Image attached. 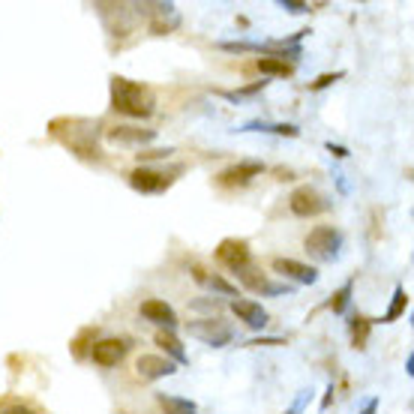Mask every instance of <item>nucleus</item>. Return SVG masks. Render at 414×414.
I'll return each mask as SVG.
<instances>
[{"mask_svg":"<svg viewBox=\"0 0 414 414\" xmlns=\"http://www.w3.org/2000/svg\"><path fill=\"white\" fill-rule=\"evenodd\" d=\"M51 135L60 141L63 147H69L78 159L87 162H102V147H99V135L102 126L99 121H87V117H58L51 121Z\"/></svg>","mask_w":414,"mask_h":414,"instance_id":"1","label":"nucleus"},{"mask_svg":"<svg viewBox=\"0 0 414 414\" xmlns=\"http://www.w3.org/2000/svg\"><path fill=\"white\" fill-rule=\"evenodd\" d=\"M111 108L117 114L145 121V117H150L156 111V97L147 84L130 82L123 75H111Z\"/></svg>","mask_w":414,"mask_h":414,"instance_id":"2","label":"nucleus"},{"mask_svg":"<svg viewBox=\"0 0 414 414\" xmlns=\"http://www.w3.org/2000/svg\"><path fill=\"white\" fill-rule=\"evenodd\" d=\"M178 174H183V165H174L171 171L162 169H147V165H138V169L130 171V186L135 193H145V195H159L178 180Z\"/></svg>","mask_w":414,"mask_h":414,"instance_id":"3","label":"nucleus"},{"mask_svg":"<svg viewBox=\"0 0 414 414\" xmlns=\"http://www.w3.org/2000/svg\"><path fill=\"white\" fill-rule=\"evenodd\" d=\"M186 330H189V337H195V339H202L204 345H210V348H226L228 342L234 339V328H228L222 318H195V321H189L186 324Z\"/></svg>","mask_w":414,"mask_h":414,"instance_id":"4","label":"nucleus"},{"mask_svg":"<svg viewBox=\"0 0 414 414\" xmlns=\"http://www.w3.org/2000/svg\"><path fill=\"white\" fill-rule=\"evenodd\" d=\"M306 249L321 261H333L342 249V232L333 226H315L313 232L306 234Z\"/></svg>","mask_w":414,"mask_h":414,"instance_id":"5","label":"nucleus"},{"mask_svg":"<svg viewBox=\"0 0 414 414\" xmlns=\"http://www.w3.org/2000/svg\"><path fill=\"white\" fill-rule=\"evenodd\" d=\"M330 207V198L321 195L315 186H297L294 193L289 195V210L300 219H309V217H318Z\"/></svg>","mask_w":414,"mask_h":414,"instance_id":"6","label":"nucleus"},{"mask_svg":"<svg viewBox=\"0 0 414 414\" xmlns=\"http://www.w3.org/2000/svg\"><path fill=\"white\" fill-rule=\"evenodd\" d=\"M217 261L226 265L232 273L237 270L249 267L252 265V252H249V243L246 241H237V237H226L219 246H217Z\"/></svg>","mask_w":414,"mask_h":414,"instance_id":"7","label":"nucleus"},{"mask_svg":"<svg viewBox=\"0 0 414 414\" xmlns=\"http://www.w3.org/2000/svg\"><path fill=\"white\" fill-rule=\"evenodd\" d=\"M130 352V342L126 339H117V337H108V339H99L90 345V361L97 366H117Z\"/></svg>","mask_w":414,"mask_h":414,"instance_id":"8","label":"nucleus"},{"mask_svg":"<svg viewBox=\"0 0 414 414\" xmlns=\"http://www.w3.org/2000/svg\"><path fill=\"white\" fill-rule=\"evenodd\" d=\"M135 372H138L141 381H159V378H169L178 372V363H171L169 357L162 354H141L135 361Z\"/></svg>","mask_w":414,"mask_h":414,"instance_id":"9","label":"nucleus"},{"mask_svg":"<svg viewBox=\"0 0 414 414\" xmlns=\"http://www.w3.org/2000/svg\"><path fill=\"white\" fill-rule=\"evenodd\" d=\"M138 313H141V318L145 321H150V324H156L159 330H169V333H174V328H178V313L165 304V300H156V297H150V300H145V304L138 306Z\"/></svg>","mask_w":414,"mask_h":414,"instance_id":"10","label":"nucleus"},{"mask_svg":"<svg viewBox=\"0 0 414 414\" xmlns=\"http://www.w3.org/2000/svg\"><path fill=\"white\" fill-rule=\"evenodd\" d=\"M273 270L297 285H315L318 282V270L313 265H304V261H294V258H273Z\"/></svg>","mask_w":414,"mask_h":414,"instance_id":"11","label":"nucleus"},{"mask_svg":"<svg viewBox=\"0 0 414 414\" xmlns=\"http://www.w3.org/2000/svg\"><path fill=\"white\" fill-rule=\"evenodd\" d=\"M232 313L241 318L249 330H265L267 328V309L256 304V300H243V297H234L232 300Z\"/></svg>","mask_w":414,"mask_h":414,"instance_id":"12","label":"nucleus"},{"mask_svg":"<svg viewBox=\"0 0 414 414\" xmlns=\"http://www.w3.org/2000/svg\"><path fill=\"white\" fill-rule=\"evenodd\" d=\"M261 171H265V165L256 162V159H246V162L228 165V169L219 174V183L222 186H246V183H249L252 178H258Z\"/></svg>","mask_w":414,"mask_h":414,"instance_id":"13","label":"nucleus"},{"mask_svg":"<svg viewBox=\"0 0 414 414\" xmlns=\"http://www.w3.org/2000/svg\"><path fill=\"white\" fill-rule=\"evenodd\" d=\"M106 138L114 141V145H130V147H141L147 141L156 138L154 130H138V126H108Z\"/></svg>","mask_w":414,"mask_h":414,"instance_id":"14","label":"nucleus"},{"mask_svg":"<svg viewBox=\"0 0 414 414\" xmlns=\"http://www.w3.org/2000/svg\"><path fill=\"white\" fill-rule=\"evenodd\" d=\"M156 402L165 414H198V405L193 400H183L174 393H156Z\"/></svg>","mask_w":414,"mask_h":414,"instance_id":"15","label":"nucleus"},{"mask_svg":"<svg viewBox=\"0 0 414 414\" xmlns=\"http://www.w3.org/2000/svg\"><path fill=\"white\" fill-rule=\"evenodd\" d=\"M256 69L261 75H267V78H285V75L294 73V63L282 60V58H267V54H265V58H258Z\"/></svg>","mask_w":414,"mask_h":414,"instance_id":"16","label":"nucleus"},{"mask_svg":"<svg viewBox=\"0 0 414 414\" xmlns=\"http://www.w3.org/2000/svg\"><path fill=\"white\" fill-rule=\"evenodd\" d=\"M241 132H273V135H289V138L300 135V130L294 123H267V121H249L241 126Z\"/></svg>","mask_w":414,"mask_h":414,"instance_id":"17","label":"nucleus"},{"mask_svg":"<svg viewBox=\"0 0 414 414\" xmlns=\"http://www.w3.org/2000/svg\"><path fill=\"white\" fill-rule=\"evenodd\" d=\"M156 345L171 357V363H186L189 361L186 352H183V345H180V339L174 337V333H169V330H159L156 333Z\"/></svg>","mask_w":414,"mask_h":414,"instance_id":"18","label":"nucleus"},{"mask_svg":"<svg viewBox=\"0 0 414 414\" xmlns=\"http://www.w3.org/2000/svg\"><path fill=\"white\" fill-rule=\"evenodd\" d=\"M195 280L198 282H204L210 291H217V294H226V297H234L237 294V285H232L228 280H222L219 273H210V276H204V270L202 267H195Z\"/></svg>","mask_w":414,"mask_h":414,"instance_id":"19","label":"nucleus"},{"mask_svg":"<svg viewBox=\"0 0 414 414\" xmlns=\"http://www.w3.org/2000/svg\"><path fill=\"white\" fill-rule=\"evenodd\" d=\"M237 280L243 282V289H249V291H256V294H265V289H267V276L261 273L258 267H243V270H237Z\"/></svg>","mask_w":414,"mask_h":414,"instance_id":"20","label":"nucleus"},{"mask_svg":"<svg viewBox=\"0 0 414 414\" xmlns=\"http://www.w3.org/2000/svg\"><path fill=\"white\" fill-rule=\"evenodd\" d=\"M405 309H409V291H405V289H402V285H400V289H396V291H393V300H390V306H387V313H385V315H381V321H385V324H390V321H396V318H400V315H405Z\"/></svg>","mask_w":414,"mask_h":414,"instance_id":"21","label":"nucleus"},{"mask_svg":"<svg viewBox=\"0 0 414 414\" xmlns=\"http://www.w3.org/2000/svg\"><path fill=\"white\" fill-rule=\"evenodd\" d=\"M369 330H372V321L363 315H357L352 321V342L354 348H366V339H369Z\"/></svg>","mask_w":414,"mask_h":414,"instance_id":"22","label":"nucleus"},{"mask_svg":"<svg viewBox=\"0 0 414 414\" xmlns=\"http://www.w3.org/2000/svg\"><path fill=\"white\" fill-rule=\"evenodd\" d=\"M352 291H354V282L348 280V282L342 285V289L330 297V309H333L337 315H339V313H345V309H348V304H352Z\"/></svg>","mask_w":414,"mask_h":414,"instance_id":"23","label":"nucleus"},{"mask_svg":"<svg viewBox=\"0 0 414 414\" xmlns=\"http://www.w3.org/2000/svg\"><path fill=\"white\" fill-rule=\"evenodd\" d=\"M265 87H267V82H256V84H249V87H241V90H228V93H222V97L232 99V102H237V99H246V97H252V93L265 90Z\"/></svg>","mask_w":414,"mask_h":414,"instance_id":"24","label":"nucleus"},{"mask_svg":"<svg viewBox=\"0 0 414 414\" xmlns=\"http://www.w3.org/2000/svg\"><path fill=\"white\" fill-rule=\"evenodd\" d=\"M342 75H345V73H324V75H318L315 82H309V90H324V87H330L333 82H339Z\"/></svg>","mask_w":414,"mask_h":414,"instance_id":"25","label":"nucleus"},{"mask_svg":"<svg viewBox=\"0 0 414 414\" xmlns=\"http://www.w3.org/2000/svg\"><path fill=\"white\" fill-rule=\"evenodd\" d=\"M171 154H174L171 147H159V150H141V154H135V156H138V162H150V159H165Z\"/></svg>","mask_w":414,"mask_h":414,"instance_id":"26","label":"nucleus"},{"mask_svg":"<svg viewBox=\"0 0 414 414\" xmlns=\"http://www.w3.org/2000/svg\"><path fill=\"white\" fill-rule=\"evenodd\" d=\"M280 6H282V10H289V12H294V15L309 12V3H297V0H280Z\"/></svg>","mask_w":414,"mask_h":414,"instance_id":"27","label":"nucleus"},{"mask_svg":"<svg viewBox=\"0 0 414 414\" xmlns=\"http://www.w3.org/2000/svg\"><path fill=\"white\" fill-rule=\"evenodd\" d=\"M0 414H36V411L27 409V405H6V409L0 411Z\"/></svg>","mask_w":414,"mask_h":414,"instance_id":"28","label":"nucleus"},{"mask_svg":"<svg viewBox=\"0 0 414 414\" xmlns=\"http://www.w3.org/2000/svg\"><path fill=\"white\" fill-rule=\"evenodd\" d=\"M328 150H330V154L337 156V159H345V156H348V150L342 147V145H333V141H328Z\"/></svg>","mask_w":414,"mask_h":414,"instance_id":"29","label":"nucleus"},{"mask_svg":"<svg viewBox=\"0 0 414 414\" xmlns=\"http://www.w3.org/2000/svg\"><path fill=\"white\" fill-rule=\"evenodd\" d=\"M376 411H378V400H369V402L363 405V411H361V414H376Z\"/></svg>","mask_w":414,"mask_h":414,"instance_id":"30","label":"nucleus"},{"mask_svg":"<svg viewBox=\"0 0 414 414\" xmlns=\"http://www.w3.org/2000/svg\"><path fill=\"white\" fill-rule=\"evenodd\" d=\"M405 372H409V376H414V354H409V361H405Z\"/></svg>","mask_w":414,"mask_h":414,"instance_id":"31","label":"nucleus"},{"mask_svg":"<svg viewBox=\"0 0 414 414\" xmlns=\"http://www.w3.org/2000/svg\"><path fill=\"white\" fill-rule=\"evenodd\" d=\"M285 414H294V411H285Z\"/></svg>","mask_w":414,"mask_h":414,"instance_id":"32","label":"nucleus"}]
</instances>
